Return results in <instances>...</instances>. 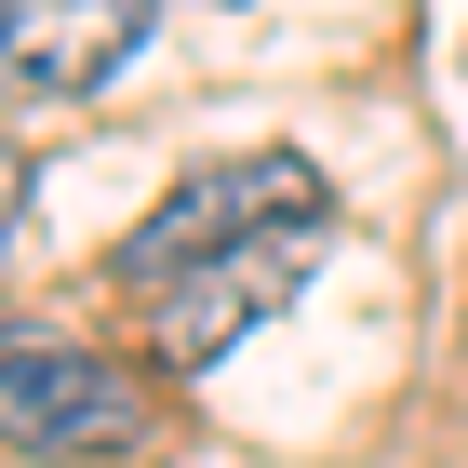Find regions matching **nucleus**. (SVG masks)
<instances>
[{
    "label": "nucleus",
    "mask_w": 468,
    "mask_h": 468,
    "mask_svg": "<svg viewBox=\"0 0 468 468\" xmlns=\"http://www.w3.org/2000/svg\"><path fill=\"white\" fill-rule=\"evenodd\" d=\"M282 228H335L322 161H294V147H241V161H201V175H175L134 228H121V254H108V268H121L134 294H175L187 268L254 254V241H282Z\"/></svg>",
    "instance_id": "f257e3e1"
},
{
    "label": "nucleus",
    "mask_w": 468,
    "mask_h": 468,
    "mask_svg": "<svg viewBox=\"0 0 468 468\" xmlns=\"http://www.w3.org/2000/svg\"><path fill=\"white\" fill-rule=\"evenodd\" d=\"M147 441V375L108 361L94 335H54V322H0V455H40V468H108Z\"/></svg>",
    "instance_id": "f03ea898"
},
{
    "label": "nucleus",
    "mask_w": 468,
    "mask_h": 468,
    "mask_svg": "<svg viewBox=\"0 0 468 468\" xmlns=\"http://www.w3.org/2000/svg\"><path fill=\"white\" fill-rule=\"evenodd\" d=\"M308 254H322V228H282V241L254 254H215V268H187L175 294H161V322H147V348H161V375H201V361H228L268 308H282L294 282H308Z\"/></svg>",
    "instance_id": "7ed1b4c3"
},
{
    "label": "nucleus",
    "mask_w": 468,
    "mask_h": 468,
    "mask_svg": "<svg viewBox=\"0 0 468 468\" xmlns=\"http://www.w3.org/2000/svg\"><path fill=\"white\" fill-rule=\"evenodd\" d=\"M147 40V0H0V80L14 94H94Z\"/></svg>",
    "instance_id": "20e7f679"
},
{
    "label": "nucleus",
    "mask_w": 468,
    "mask_h": 468,
    "mask_svg": "<svg viewBox=\"0 0 468 468\" xmlns=\"http://www.w3.org/2000/svg\"><path fill=\"white\" fill-rule=\"evenodd\" d=\"M14 228H27V161L0 147V254H14Z\"/></svg>",
    "instance_id": "39448f33"
}]
</instances>
